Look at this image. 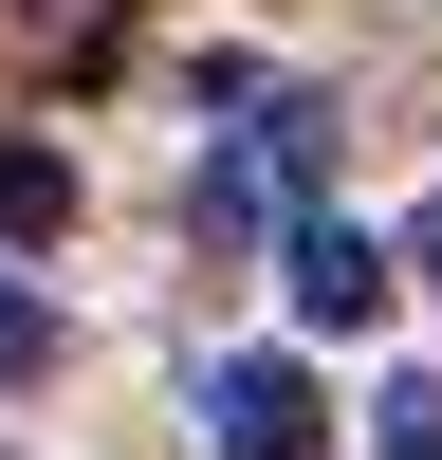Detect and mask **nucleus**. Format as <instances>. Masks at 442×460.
Returning a JSON list of instances; mask_svg holds the SVG:
<instances>
[{
    "label": "nucleus",
    "instance_id": "1",
    "mask_svg": "<svg viewBox=\"0 0 442 460\" xmlns=\"http://www.w3.org/2000/svg\"><path fill=\"white\" fill-rule=\"evenodd\" d=\"M184 405H203V460H314V442H332V405H314L295 350H221Z\"/></svg>",
    "mask_w": 442,
    "mask_h": 460
},
{
    "label": "nucleus",
    "instance_id": "2",
    "mask_svg": "<svg viewBox=\"0 0 442 460\" xmlns=\"http://www.w3.org/2000/svg\"><path fill=\"white\" fill-rule=\"evenodd\" d=\"M314 166H332L314 93H277V111L240 93V147H221V221H258V203H295V221H314Z\"/></svg>",
    "mask_w": 442,
    "mask_h": 460
},
{
    "label": "nucleus",
    "instance_id": "3",
    "mask_svg": "<svg viewBox=\"0 0 442 460\" xmlns=\"http://www.w3.org/2000/svg\"><path fill=\"white\" fill-rule=\"evenodd\" d=\"M277 277H295V314H314V332H368V314H387V240H368V221H295Z\"/></svg>",
    "mask_w": 442,
    "mask_h": 460
},
{
    "label": "nucleus",
    "instance_id": "4",
    "mask_svg": "<svg viewBox=\"0 0 442 460\" xmlns=\"http://www.w3.org/2000/svg\"><path fill=\"white\" fill-rule=\"evenodd\" d=\"M56 221H74V166L37 129H0V240H56Z\"/></svg>",
    "mask_w": 442,
    "mask_h": 460
},
{
    "label": "nucleus",
    "instance_id": "5",
    "mask_svg": "<svg viewBox=\"0 0 442 460\" xmlns=\"http://www.w3.org/2000/svg\"><path fill=\"white\" fill-rule=\"evenodd\" d=\"M368 460H442V368H405V387L368 405Z\"/></svg>",
    "mask_w": 442,
    "mask_h": 460
},
{
    "label": "nucleus",
    "instance_id": "6",
    "mask_svg": "<svg viewBox=\"0 0 442 460\" xmlns=\"http://www.w3.org/2000/svg\"><path fill=\"white\" fill-rule=\"evenodd\" d=\"M37 368H56V314H37L19 277H0V387H37Z\"/></svg>",
    "mask_w": 442,
    "mask_h": 460
},
{
    "label": "nucleus",
    "instance_id": "7",
    "mask_svg": "<svg viewBox=\"0 0 442 460\" xmlns=\"http://www.w3.org/2000/svg\"><path fill=\"white\" fill-rule=\"evenodd\" d=\"M405 258H424V277H442V184H424V221H405Z\"/></svg>",
    "mask_w": 442,
    "mask_h": 460
}]
</instances>
